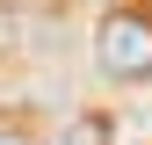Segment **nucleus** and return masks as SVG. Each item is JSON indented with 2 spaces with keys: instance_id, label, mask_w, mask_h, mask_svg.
Listing matches in <instances>:
<instances>
[{
  "instance_id": "2",
  "label": "nucleus",
  "mask_w": 152,
  "mask_h": 145,
  "mask_svg": "<svg viewBox=\"0 0 152 145\" xmlns=\"http://www.w3.org/2000/svg\"><path fill=\"white\" fill-rule=\"evenodd\" d=\"M51 145H109V123H102V116H72Z\"/></svg>"
},
{
  "instance_id": "1",
  "label": "nucleus",
  "mask_w": 152,
  "mask_h": 145,
  "mask_svg": "<svg viewBox=\"0 0 152 145\" xmlns=\"http://www.w3.org/2000/svg\"><path fill=\"white\" fill-rule=\"evenodd\" d=\"M94 58L109 80H152V15L145 7H109L94 29Z\"/></svg>"
},
{
  "instance_id": "3",
  "label": "nucleus",
  "mask_w": 152,
  "mask_h": 145,
  "mask_svg": "<svg viewBox=\"0 0 152 145\" xmlns=\"http://www.w3.org/2000/svg\"><path fill=\"white\" fill-rule=\"evenodd\" d=\"M0 145H44L36 131H22V123H0Z\"/></svg>"
}]
</instances>
